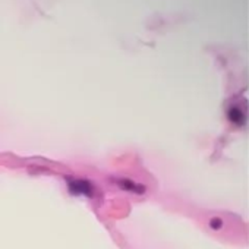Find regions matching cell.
<instances>
[{"mask_svg": "<svg viewBox=\"0 0 249 249\" xmlns=\"http://www.w3.org/2000/svg\"><path fill=\"white\" fill-rule=\"evenodd\" d=\"M69 188H71V192L73 194H81L87 196L92 195V186L87 180H72L69 182Z\"/></svg>", "mask_w": 249, "mask_h": 249, "instance_id": "6da1fadb", "label": "cell"}, {"mask_svg": "<svg viewBox=\"0 0 249 249\" xmlns=\"http://www.w3.org/2000/svg\"><path fill=\"white\" fill-rule=\"evenodd\" d=\"M119 183L126 189V191H135V192H144V186H140V185H137V183H134V182H131V180H119Z\"/></svg>", "mask_w": 249, "mask_h": 249, "instance_id": "7a4b0ae2", "label": "cell"}]
</instances>
